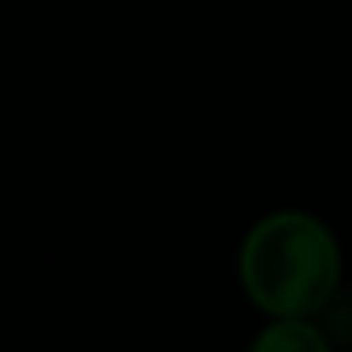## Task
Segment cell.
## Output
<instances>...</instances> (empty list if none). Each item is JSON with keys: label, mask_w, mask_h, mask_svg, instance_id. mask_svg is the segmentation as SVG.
<instances>
[{"label": "cell", "mask_w": 352, "mask_h": 352, "mask_svg": "<svg viewBox=\"0 0 352 352\" xmlns=\"http://www.w3.org/2000/svg\"><path fill=\"white\" fill-rule=\"evenodd\" d=\"M241 286L274 319H307L340 286L336 236L302 212L265 216L241 245Z\"/></svg>", "instance_id": "6da1fadb"}, {"label": "cell", "mask_w": 352, "mask_h": 352, "mask_svg": "<svg viewBox=\"0 0 352 352\" xmlns=\"http://www.w3.org/2000/svg\"><path fill=\"white\" fill-rule=\"evenodd\" d=\"M249 352H331V348L307 319H278L253 340Z\"/></svg>", "instance_id": "7a4b0ae2"}]
</instances>
